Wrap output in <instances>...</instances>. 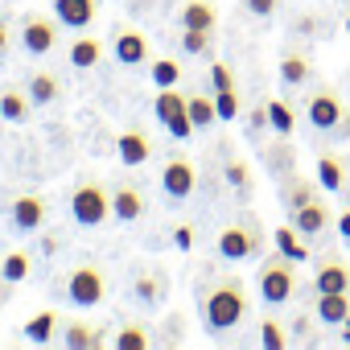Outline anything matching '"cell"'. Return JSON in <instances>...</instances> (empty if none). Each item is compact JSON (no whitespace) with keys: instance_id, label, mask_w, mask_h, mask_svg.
<instances>
[{"instance_id":"cell-32","label":"cell","mask_w":350,"mask_h":350,"mask_svg":"<svg viewBox=\"0 0 350 350\" xmlns=\"http://www.w3.org/2000/svg\"><path fill=\"white\" fill-rule=\"evenodd\" d=\"M148 75H152V83H157V87H173V83L182 79V66L173 62V58H161V62H152V70H148Z\"/></svg>"},{"instance_id":"cell-11","label":"cell","mask_w":350,"mask_h":350,"mask_svg":"<svg viewBox=\"0 0 350 350\" xmlns=\"http://www.w3.org/2000/svg\"><path fill=\"white\" fill-rule=\"evenodd\" d=\"M99 13V0H54V17L66 29H87Z\"/></svg>"},{"instance_id":"cell-38","label":"cell","mask_w":350,"mask_h":350,"mask_svg":"<svg viewBox=\"0 0 350 350\" xmlns=\"http://www.w3.org/2000/svg\"><path fill=\"white\" fill-rule=\"evenodd\" d=\"M211 83H215V91H227V87H235V79H231V70H227L223 62H215V66H211Z\"/></svg>"},{"instance_id":"cell-36","label":"cell","mask_w":350,"mask_h":350,"mask_svg":"<svg viewBox=\"0 0 350 350\" xmlns=\"http://www.w3.org/2000/svg\"><path fill=\"white\" fill-rule=\"evenodd\" d=\"M206 46H211V33H202V29H186L182 33V50L186 54H206Z\"/></svg>"},{"instance_id":"cell-10","label":"cell","mask_w":350,"mask_h":350,"mask_svg":"<svg viewBox=\"0 0 350 350\" xmlns=\"http://www.w3.org/2000/svg\"><path fill=\"white\" fill-rule=\"evenodd\" d=\"M260 252V239L247 231V227H227L223 235H219V256L223 260H247V256H256Z\"/></svg>"},{"instance_id":"cell-4","label":"cell","mask_w":350,"mask_h":350,"mask_svg":"<svg viewBox=\"0 0 350 350\" xmlns=\"http://www.w3.org/2000/svg\"><path fill=\"white\" fill-rule=\"evenodd\" d=\"M152 111H157V120L165 124V132H169L173 140H186V136H194V132H198V128H194V120H190L186 95H178L173 87H161V95H157Z\"/></svg>"},{"instance_id":"cell-12","label":"cell","mask_w":350,"mask_h":350,"mask_svg":"<svg viewBox=\"0 0 350 350\" xmlns=\"http://www.w3.org/2000/svg\"><path fill=\"white\" fill-rule=\"evenodd\" d=\"M148 58V42H144V33H136V29H120L116 33V62L120 66H140Z\"/></svg>"},{"instance_id":"cell-13","label":"cell","mask_w":350,"mask_h":350,"mask_svg":"<svg viewBox=\"0 0 350 350\" xmlns=\"http://www.w3.org/2000/svg\"><path fill=\"white\" fill-rule=\"evenodd\" d=\"M313 288L317 293H350V268L342 260H325L313 276Z\"/></svg>"},{"instance_id":"cell-1","label":"cell","mask_w":350,"mask_h":350,"mask_svg":"<svg viewBox=\"0 0 350 350\" xmlns=\"http://www.w3.org/2000/svg\"><path fill=\"white\" fill-rule=\"evenodd\" d=\"M247 313V297H243V284L235 276H227L223 284H215L206 297H202V321L211 334H227L243 321Z\"/></svg>"},{"instance_id":"cell-23","label":"cell","mask_w":350,"mask_h":350,"mask_svg":"<svg viewBox=\"0 0 350 350\" xmlns=\"http://www.w3.org/2000/svg\"><path fill=\"white\" fill-rule=\"evenodd\" d=\"M58 91H62V87H58V79H54V75H46V70L29 79V99H33V107L54 103V99H58Z\"/></svg>"},{"instance_id":"cell-16","label":"cell","mask_w":350,"mask_h":350,"mask_svg":"<svg viewBox=\"0 0 350 350\" xmlns=\"http://www.w3.org/2000/svg\"><path fill=\"white\" fill-rule=\"evenodd\" d=\"M293 227H297L301 235H317V231L329 227V211H325L321 202H305V206L293 211Z\"/></svg>"},{"instance_id":"cell-25","label":"cell","mask_w":350,"mask_h":350,"mask_svg":"<svg viewBox=\"0 0 350 350\" xmlns=\"http://www.w3.org/2000/svg\"><path fill=\"white\" fill-rule=\"evenodd\" d=\"M268 124H272V132H280V136H293V128H297V116H293V107H288L284 99H268Z\"/></svg>"},{"instance_id":"cell-8","label":"cell","mask_w":350,"mask_h":350,"mask_svg":"<svg viewBox=\"0 0 350 350\" xmlns=\"http://www.w3.org/2000/svg\"><path fill=\"white\" fill-rule=\"evenodd\" d=\"M21 42H25L29 54H50V50L58 46V25L46 21V17H25V25H21Z\"/></svg>"},{"instance_id":"cell-39","label":"cell","mask_w":350,"mask_h":350,"mask_svg":"<svg viewBox=\"0 0 350 350\" xmlns=\"http://www.w3.org/2000/svg\"><path fill=\"white\" fill-rule=\"evenodd\" d=\"M243 9H247L252 17H272V13H276V0H243Z\"/></svg>"},{"instance_id":"cell-18","label":"cell","mask_w":350,"mask_h":350,"mask_svg":"<svg viewBox=\"0 0 350 350\" xmlns=\"http://www.w3.org/2000/svg\"><path fill=\"white\" fill-rule=\"evenodd\" d=\"M215 21H219V13H215L211 0H190V5L182 9V29H202V33H215Z\"/></svg>"},{"instance_id":"cell-37","label":"cell","mask_w":350,"mask_h":350,"mask_svg":"<svg viewBox=\"0 0 350 350\" xmlns=\"http://www.w3.org/2000/svg\"><path fill=\"white\" fill-rule=\"evenodd\" d=\"M136 297H140V301H157V297H161V276H148V272L136 276Z\"/></svg>"},{"instance_id":"cell-9","label":"cell","mask_w":350,"mask_h":350,"mask_svg":"<svg viewBox=\"0 0 350 350\" xmlns=\"http://www.w3.org/2000/svg\"><path fill=\"white\" fill-rule=\"evenodd\" d=\"M9 219H13V227H17L21 235H33V231H42L46 206H42V198H38V194H21V198L9 206Z\"/></svg>"},{"instance_id":"cell-19","label":"cell","mask_w":350,"mask_h":350,"mask_svg":"<svg viewBox=\"0 0 350 350\" xmlns=\"http://www.w3.org/2000/svg\"><path fill=\"white\" fill-rule=\"evenodd\" d=\"M54 329H58V313H54V309H42V313H33V317L25 321V338H29L33 346H46V342L54 338Z\"/></svg>"},{"instance_id":"cell-3","label":"cell","mask_w":350,"mask_h":350,"mask_svg":"<svg viewBox=\"0 0 350 350\" xmlns=\"http://www.w3.org/2000/svg\"><path fill=\"white\" fill-rule=\"evenodd\" d=\"M293 293H297V272H293V260L276 252V256L260 268V301H268V305H284Z\"/></svg>"},{"instance_id":"cell-30","label":"cell","mask_w":350,"mask_h":350,"mask_svg":"<svg viewBox=\"0 0 350 350\" xmlns=\"http://www.w3.org/2000/svg\"><path fill=\"white\" fill-rule=\"evenodd\" d=\"M284 202H288V211H297V206L313 202V182H305V178H293V182H288V190H284Z\"/></svg>"},{"instance_id":"cell-44","label":"cell","mask_w":350,"mask_h":350,"mask_svg":"<svg viewBox=\"0 0 350 350\" xmlns=\"http://www.w3.org/2000/svg\"><path fill=\"white\" fill-rule=\"evenodd\" d=\"M338 128H342V136H350V107L342 111V124H338Z\"/></svg>"},{"instance_id":"cell-45","label":"cell","mask_w":350,"mask_h":350,"mask_svg":"<svg viewBox=\"0 0 350 350\" xmlns=\"http://www.w3.org/2000/svg\"><path fill=\"white\" fill-rule=\"evenodd\" d=\"M342 325H346V329H342V342L350 346V313H346V321H342Z\"/></svg>"},{"instance_id":"cell-14","label":"cell","mask_w":350,"mask_h":350,"mask_svg":"<svg viewBox=\"0 0 350 350\" xmlns=\"http://www.w3.org/2000/svg\"><path fill=\"white\" fill-rule=\"evenodd\" d=\"M116 152H120V161H124V165H144L152 148H148V136H144V132L128 128V132H120V140H116Z\"/></svg>"},{"instance_id":"cell-5","label":"cell","mask_w":350,"mask_h":350,"mask_svg":"<svg viewBox=\"0 0 350 350\" xmlns=\"http://www.w3.org/2000/svg\"><path fill=\"white\" fill-rule=\"evenodd\" d=\"M194 186H198L194 161H190V157H169L165 169H161V190H165V198H169V202H186V198L194 194Z\"/></svg>"},{"instance_id":"cell-41","label":"cell","mask_w":350,"mask_h":350,"mask_svg":"<svg viewBox=\"0 0 350 350\" xmlns=\"http://www.w3.org/2000/svg\"><path fill=\"white\" fill-rule=\"evenodd\" d=\"M247 124H252L256 132H264V128H272V124H268V103H260V107H256V111L247 116Z\"/></svg>"},{"instance_id":"cell-24","label":"cell","mask_w":350,"mask_h":350,"mask_svg":"<svg viewBox=\"0 0 350 350\" xmlns=\"http://www.w3.org/2000/svg\"><path fill=\"white\" fill-rule=\"evenodd\" d=\"M186 107H190V120H194V128H198V132H202V128H211V124L219 120L215 99H206V95H186Z\"/></svg>"},{"instance_id":"cell-15","label":"cell","mask_w":350,"mask_h":350,"mask_svg":"<svg viewBox=\"0 0 350 350\" xmlns=\"http://www.w3.org/2000/svg\"><path fill=\"white\" fill-rule=\"evenodd\" d=\"M140 211H144L140 190H136V186H116V194H111V215H116L120 223H136Z\"/></svg>"},{"instance_id":"cell-7","label":"cell","mask_w":350,"mask_h":350,"mask_svg":"<svg viewBox=\"0 0 350 350\" xmlns=\"http://www.w3.org/2000/svg\"><path fill=\"white\" fill-rule=\"evenodd\" d=\"M305 111H309V124L313 128H321V132H334L338 124H342V99L329 91V87H321V91H313V99L305 103Z\"/></svg>"},{"instance_id":"cell-20","label":"cell","mask_w":350,"mask_h":350,"mask_svg":"<svg viewBox=\"0 0 350 350\" xmlns=\"http://www.w3.org/2000/svg\"><path fill=\"white\" fill-rule=\"evenodd\" d=\"M29 111H33V99H29V91H5L0 95V116L5 120H13V124H21V120H29Z\"/></svg>"},{"instance_id":"cell-29","label":"cell","mask_w":350,"mask_h":350,"mask_svg":"<svg viewBox=\"0 0 350 350\" xmlns=\"http://www.w3.org/2000/svg\"><path fill=\"white\" fill-rule=\"evenodd\" d=\"M0 276H5L9 284L25 280V276H29V256H25V252H13V256H5V264H0Z\"/></svg>"},{"instance_id":"cell-43","label":"cell","mask_w":350,"mask_h":350,"mask_svg":"<svg viewBox=\"0 0 350 350\" xmlns=\"http://www.w3.org/2000/svg\"><path fill=\"white\" fill-rule=\"evenodd\" d=\"M9 50V29H5V21H0V54Z\"/></svg>"},{"instance_id":"cell-35","label":"cell","mask_w":350,"mask_h":350,"mask_svg":"<svg viewBox=\"0 0 350 350\" xmlns=\"http://www.w3.org/2000/svg\"><path fill=\"white\" fill-rule=\"evenodd\" d=\"M227 182H231L239 194H247V190H252V173H247V165H243V161H227Z\"/></svg>"},{"instance_id":"cell-31","label":"cell","mask_w":350,"mask_h":350,"mask_svg":"<svg viewBox=\"0 0 350 350\" xmlns=\"http://www.w3.org/2000/svg\"><path fill=\"white\" fill-rule=\"evenodd\" d=\"M260 342H264L268 350H280V346H288V334H284V325H280V321L264 317V321H260Z\"/></svg>"},{"instance_id":"cell-33","label":"cell","mask_w":350,"mask_h":350,"mask_svg":"<svg viewBox=\"0 0 350 350\" xmlns=\"http://www.w3.org/2000/svg\"><path fill=\"white\" fill-rule=\"evenodd\" d=\"M116 346H120V350H144V346H148L144 325H124V329L116 334Z\"/></svg>"},{"instance_id":"cell-21","label":"cell","mask_w":350,"mask_h":350,"mask_svg":"<svg viewBox=\"0 0 350 350\" xmlns=\"http://www.w3.org/2000/svg\"><path fill=\"white\" fill-rule=\"evenodd\" d=\"M62 342H66L70 350H87V346H103V334H99L95 325H87V321H70L66 334H62Z\"/></svg>"},{"instance_id":"cell-27","label":"cell","mask_w":350,"mask_h":350,"mask_svg":"<svg viewBox=\"0 0 350 350\" xmlns=\"http://www.w3.org/2000/svg\"><path fill=\"white\" fill-rule=\"evenodd\" d=\"M297 235H301L297 227H280V231H276V252H280V256H288L293 264H301V260L309 256V252L301 247V239H297Z\"/></svg>"},{"instance_id":"cell-2","label":"cell","mask_w":350,"mask_h":350,"mask_svg":"<svg viewBox=\"0 0 350 350\" xmlns=\"http://www.w3.org/2000/svg\"><path fill=\"white\" fill-rule=\"evenodd\" d=\"M70 215L75 223L83 227H103L111 219V194L99 186V182H83L75 194H70Z\"/></svg>"},{"instance_id":"cell-17","label":"cell","mask_w":350,"mask_h":350,"mask_svg":"<svg viewBox=\"0 0 350 350\" xmlns=\"http://www.w3.org/2000/svg\"><path fill=\"white\" fill-rule=\"evenodd\" d=\"M350 313V297L346 293H317V321L321 325H342Z\"/></svg>"},{"instance_id":"cell-26","label":"cell","mask_w":350,"mask_h":350,"mask_svg":"<svg viewBox=\"0 0 350 350\" xmlns=\"http://www.w3.org/2000/svg\"><path fill=\"white\" fill-rule=\"evenodd\" d=\"M317 182H321V190H329V194H338L342 190V161L338 157H321L317 161Z\"/></svg>"},{"instance_id":"cell-46","label":"cell","mask_w":350,"mask_h":350,"mask_svg":"<svg viewBox=\"0 0 350 350\" xmlns=\"http://www.w3.org/2000/svg\"><path fill=\"white\" fill-rule=\"evenodd\" d=\"M346 33H350V17H346Z\"/></svg>"},{"instance_id":"cell-40","label":"cell","mask_w":350,"mask_h":350,"mask_svg":"<svg viewBox=\"0 0 350 350\" xmlns=\"http://www.w3.org/2000/svg\"><path fill=\"white\" fill-rule=\"evenodd\" d=\"M173 247H182V252H190V247H194V227H186V223H182L178 231H173Z\"/></svg>"},{"instance_id":"cell-6","label":"cell","mask_w":350,"mask_h":350,"mask_svg":"<svg viewBox=\"0 0 350 350\" xmlns=\"http://www.w3.org/2000/svg\"><path fill=\"white\" fill-rule=\"evenodd\" d=\"M66 297H70L75 305H83V309H91V305H99V301L107 297V284H103V272H99V268H91V264H83V268H75V272H70V280H66Z\"/></svg>"},{"instance_id":"cell-42","label":"cell","mask_w":350,"mask_h":350,"mask_svg":"<svg viewBox=\"0 0 350 350\" xmlns=\"http://www.w3.org/2000/svg\"><path fill=\"white\" fill-rule=\"evenodd\" d=\"M338 231H342V235L350 239V211H342V219H338Z\"/></svg>"},{"instance_id":"cell-34","label":"cell","mask_w":350,"mask_h":350,"mask_svg":"<svg viewBox=\"0 0 350 350\" xmlns=\"http://www.w3.org/2000/svg\"><path fill=\"white\" fill-rule=\"evenodd\" d=\"M215 111H219V120H235V116H239V95H235V87L215 91Z\"/></svg>"},{"instance_id":"cell-22","label":"cell","mask_w":350,"mask_h":350,"mask_svg":"<svg viewBox=\"0 0 350 350\" xmlns=\"http://www.w3.org/2000/svg\"><path fill=\"white\" fill-rule=\"evenodd\" d=\"M99 58H103V46H99L95 38H79V42L70 46V66H79V70L99 66Z\"/></svg>"},{"instance_id":"cell-28","label":"cell","mask_w":350,"mask_h":350,"mask_svg":"<svg viewBox=\"0 0 350 350\" xmlns=\"http://www.w3.org/2000/svg\"><path fill=\"white\" fill-rule=\"evenodd\" d=\"M309 79V62L301 58V54H288L284 62H280V83H288V87H301Z\"/></svg>"}]
</instances>
